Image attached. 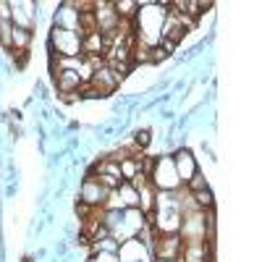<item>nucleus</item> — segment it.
<instances>
[{"label": "nucleus", "mask_w": 262, "mask_h": 262, "mask_svg": "<svg viewBox=\"0 0 262 262\" xmlns=\"http://www.w3.org/2000/svg\"><path fill=\"white\" fill-rule=\"evenodd\" d=\"M168 16V0H139V11L134 16V34L139 45L155 48L160 45L163 24Z\"/></svg>", "instance_id": "1"}, {"label": "nucleus", "mask_w": 262, "mask_h": 262, "mask_svg": "<svg viewBox=\"0 0 262 262\" xmlns=\"http://www.w3.org/2000/svg\"><path fill=\"white\" fill-rule=\"evenodd\" d=\"M149 184L155 186V191H176V189H181L176 165H173V158L168 155V152H165V155H158L155 163H152Z\"/></svg>", "instance_id": "2"}, {"label": "nucleus", "mask_w": 262, "mask_h": 262, "mask_svg": "<svg viewBox=\"0 0 262 262\" xmlns=\"http://www.w3.org/2000/svg\"><path fill=\"white\" fill-rule=\"evenodd\" d=\"M48 50L55 58H79L81 55V34L53 27L48 34Z\"/></svg>", "instance_id": "3"}, {"label": "nucleus", "mask_w": 262, "mask_h": 262, "mask_svg": "<svg viewBox=\"0 0 262 262\" xmlns=\"http://www.w3.org/2000/svg\"><path fill=\"white\" fill-rule=\"evenodd\" d=\"M179 236L184 244H200L205 242V210H189L181 215Z\"/></svg>", "instance_id": "4"}, {"label": "nucleus", "mask_w": 262, "mask_h": 262, "mask_svg": "<svg viewBox=\"0 0 262 262\" xmlns=\"http://www.w3.org/2000/svg\"><path fill=\"white\" fill-rule=\"evenodd\" d=\"M8 6H11V24L16 29L34 32V27H37V3H32V0H18V3H8Z\"/></svg>", "instance_id": "5"}, {"label": "nucleus", "mask_w": 262, "mask_h": 262, "mask_svg": "<svg viewBox=\"0 0 262 262\" xmlns=\"http://www.w3.org/2000/svg\"><path fill=\"white\" fill-rule=\"evenodd\" d=\"M184 249V242L179 233H170V236H155L149 244V252H152V259H179Z\"/></svg>", "instance_id": "6"}, {"label": "nucleus", "mask_w": 262, "mask_h": 262, "mask_svg": "<svg viewBox=\"0 0 262 262\" xmlns=\"http://www.w3.org/2000/svg\"><path fill=\"white\" fill-rule=\"evenodd\" d=\"M107 194L111 191H107L95 176H90V173H86L84 181L79 184V202L90 205V207H102L105 200H107Z\"/></svg>", "instance_id": "7"}, {"label": "nucleus", "mask_w": 262, "mask_h": 262, "mask_svg": "<svg viewBox=\"0 0 262 262\" xmlns=\"http://www.w3.org/2000/svg\"><path fill=\"white\" fill-rule=\"evenodd\" d=\"M173 165H176V173H179V181H181V186L194 176L196 170H200V163H196V158H194V152L189 149V147H179L176 152H173Z\"/></svg>", "instance_id": "8"}, {"label": "nucleus", "mask_w": 262, "mask_h": 262, "mask_svg": "<svg viewBox=\"0 0 262 262\" xmlns=\"http://www.w3.org/2000/svg\"><path fill=\"white\" fill-rule=\"evenodd\" d=\"M121 81H123V79H121V76H118L113 69H107V66H102V69H97V71L92 74L90 86H95L100 97H107V95H113V92L118 90Z\"/></svg>", "instance_id": "9"}, {"label": "nucleus", "mask_w": 262, "mask_h": 262, "mask_svg": "<svg viewBox=\"0 0 262 262\" xmlns=\"http://www.w3.org/2000/svg\"><path fill=\"white\" fill-rule=\"evenodd\" d=\"M116 254H118L121 262H155L152 259L149 247L144 242H139V238H128V242H123Z\"/></svg>", "instance_id": "10"}, {"label": "nucleus", "mask_w": 262, "mask_h": 262, "mask_svg": "<svg viewBox=\"0 0 262 262\" xmlns=\"http://www.w3.org/2000/svg\"><path fill=\"white\" fill-rule=\"evenodd\" d=\"M53 21H55L53 27H58V29H66V32H79V11L71 6V0H66V3H60V6H58V11H55Z\"/></svg>", "instance_id": "11"}, {"label": "nucleus", "mask_w": 262, "mask_h": 262, "mask_svg": "<svg viewBox=\"0 0 262 262\" xmlns=\"http://www.w3.org/2000/svg\"><path fill=\"white\" fill-rule=\"evenodd\" d=\"M81 55L84 58H102L105 55V39H102L100 32L81 37Z\"/></svg>", "instance_id": "12"}, {"label": "nucleus", "mask_w": 262, "mask_h": 262, "mask_svg": "<svg viewBox=\"0 0 262 262\" xmlns=\"http://www.w3.org/2000/svg\"><path fill=\"white\" fill-rule=\"evenodd\" d=\"M55 86L60 95H71V92H79L81 90V79L76 71H55Z\"/></svg>", "instance_id": "13"}, {"label": "nucleus", "mask_w": 262, "mask_h": 262, "mask_svg": "<svg viewBox=\"0 0 262 262\" xmlns=\"http://www.w3.org/2000/svg\"><path fill=\"white\" fill-rule=\"evenodd\" d=\"M116 196H118V202H121V210H128V207H139V191L137 186H131L128 181H123L118 189H113Z\"/></svg>", "instance_id": "14"}, {"label": "nucleus", "mask_w": 262, "mask_h": 262, "mask_svg": "<svg viewBox=\"0 0 262 262\" xmlns=\"http://www.w3.org/2000/svg\"><path fill=\"white\" fill-rule=\"evenodd\" d=\"M113 8H116L118 18L134 21V16H137V11H139V0H113Z\"/></svg>", "instance_id": "15"}, {"label": "nucleus", "mask_w": 262, "mask_h": 262, "mask_svg": "<svg viewBox=\"0 0 262 262\" xmlns=\"http://www.w3.org/2000/svg\"><path fill=\"white\" fill-rule=\"evenodd\" d=\"M118 170H121V179L123 181H134L139 176V158H126L118 163Z\"/></svg>", "instance_id": "16"}, {"label": "nucleus", "mask_w": 262, "mask_h": 262, "mask_svg": "<svg viewBox=\"0 0 262 262\" xmlns=\"http://www.w3.org/2000/svg\"><path fill=\"white\" fill-rule=\"evenodd\" d=\"M118 247H121V244L116 242L113 236H102V238H95V242L90 244V252H92V254H97V252H113V254H116Z\"/></svg>", "instance_id": "17"}, {"label": "nucleus", "mask_w": 262, "mask_h": 262, "mask_svg": "<svg viewBox=\"0 0 262 262\" xmlns=\"http://www.w3.org/2000/svg\"><path fill=\"white\" fill-rule=\"evenodd\" d=\"M191 196H194L196 210H212V207H215V194H212V189H210V186H207V189H202V191H194Z\"/></svg>", "instance_id": "18"}, {"label": "nucleus", "mask_w": 262, "mask_h": 262, "mask_svg": "<svg viewBox=\"0 0 262 262\" xmlns=\"http://www.w3.org/2000/svg\"><path fill=\"white\" fill-rule=\"evenodd\" d=\"M207 186H210V184H207V176H205L202 170H196L194 176L184 184V189H186V191H191V194H194V191H202V189H207Z\"/></svg>", "instance_id": "19"}, {"label": "nucleus", "mask_w": 262, "mask_h": 262, "mask_svg": "<svg viewBox=\"0 0 262 262\" xmlns=\"http://www.w3.org/2000/svg\"><path fill=\"white\" fill-rule=\"evenodd\" d=\"M131 142H134V144L144 152V149L152 144V131H149V128H137V131H134V137H131Z\"/></svg>", "instance_id": "20"}, {"label": "nucleus", "mask_w": 262, "mask_h": 262, "mask_svg": "<svg viewBox=\"0 0 262 262\" xmlns=\"http://www.w3.org/2000/svg\"><path fill=\"white\" fill-rule=\"evenodd\" d=\"M86 262H121V259L113 252H97V254H90V259H86Z\"/></svg>", "instance_id": "21"}, {"label": "nucleus", "mask_w": 262, "mask_h": 262, "mask_svg": "<svg viewBox=\"0 0 262 262\" xmlns=\"http://www.w3.org/2000/svg\"><path fill=\"white\" fill-rule=\"evenodd\" d=\"M155 262H179V259H155Z\"/></svg>", "instance_id": "22"}]
</instances>
